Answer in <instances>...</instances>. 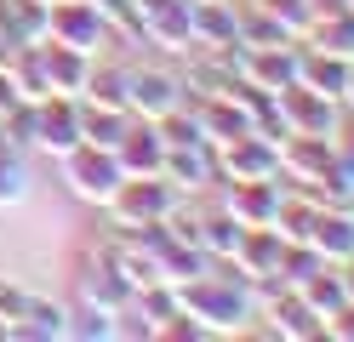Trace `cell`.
Listing matches in <instances>:
<instances>
[{"instance_id":"6da1fadb","label":"cell","mask_w":354,"mask_h":342,"mask_svg":"<svg viewBox=\"0 0 354 342\" xmlns=\"http://www.w3.org/2000/svg\"><path fill=\"white\" fill-rule=\"evenodd\" d=\"M177 296H183V314L201 325V336H240V331H252V319H257L252 280L234 274L229 263H212L201 280L177 285Z\"/></svg>"},{"instance_id":"7a4b0ae2","label":"cell","mask_w":354,"mask_h":342,"mask_svg":"<svg viewBox=\"0 0 354 342\" xmlns=\"http://www.w3.org/2000/svg\"><path fill=\"white\" fill-rule=\"evenodd\" d=\"M57 171H63V189H69L80 205H103L115 200V189L126 182V171H120V160H115V149H92V143H80V149H69L57 160Z\"/></svg>"},{"instance_id":"3957f363","label":"cell","mask_w":354,"mask_h":342,"mask_svg":"<svg viewBox=\"0 0 354 342\" xmlns=\"http://www.w3.org/2000/svg\"><path fill=\"white\" fill-rule=\"evenodd\" d=\"M177 200H189V194H177L166 177H126L103 211L115 217L120 228H154V222H166V217H171V205H177Z\"/></svg>"},{"instance_id":"277c9868","label":"cell","mask_w":354,"mask_h":342,"mask_svg":"<svg viewBox=\"0 0 354 342\" xmlns=\"http://www.w3.org/2000/svg\"><path fill=\"white\" fill-rule=\"evenodd\" d=\"M263 177H280V143L274 137L240 131L229 143H217V189H229V182H263Z\"/></svg>"},{"instance_id":"5b68a950","label":"cell","mask_w":354,"mask_h":342,"mask_svg":"<svg viewBox=\"0 0 354 342\" xmlns=\"http://www.w3.org/2000/svg\"><path fill=\"white\" fill-rule=\"evenodd\" d=\"M189 103V91H183V75L177 68H166V63H131V120H154L160 126L171 108H183Z\"/></svg>"},{"instance_id":"8992f818","label":"cell","mask_w":354,"mask_h":342,"mask_svg":"<svg viewBox=\"0 0 354 342\" xmlns=\"http://www.w3.org/2000/svg\"><path fill=\"white\" fill-rule=\"evenodd\" d=\"M138 12V29H143V46L166 57H189L194 40H189V0H131Z\"/></svg>"},{"instance_id":"52a82bcc","label":"cell","mask_w":354,"mask_h":342,"mask_svg":"<svg viewBox=\"0 0 354 342\" xmlns=\"http://www.w3.org/2000/svg\"><path fill=\"white\" fill-rule=\"evenodd\" d=\"M57 46H69V52H86V57H97L103 46H115L109 40V23L97 17L92 0H52V35Z\"/></svg>"},{"instance_id":"ba28073f","label":"cell","mask_w":354,"mask_h":342,"mask_svg":"<svg viewBox=\"0 0 354 342\" xmlns=\"http://www.w3.org/2000/svg\"><path fill=\"white\" fill-rule=\"evenodd\" d=\"M280 120H286V137H337L343 126V103L337 97H320V91H308V86H292V91H280Z\"/></svg>"},{"instance_id":"9c48e42d","label":"cell","mask_w":354,"mask_h":342,"mask_svg":"<svg viewBox=\"0 0 354 342\" xmlns=\"http://www.w3.org/2000/svg\"><path fill=\"white\" fill-rule=\"evenodd\" d=\"M286 177H263V182H229L223 194V211L240 222V228H274L280 205H286Z\"/></svg>"},{"instance_id":"30bf717a","label":"cell","mask_w":354,"mask_h":342,"mask_svg":"<svg viewBox=\"0 0 354 342\" xmlns=\"http://www.w3.org/2000/svg\"><path fill=\"white\" fill-rule=\"evenodd\" d=\"M75 303H86V308H109V314H120L126 303H131V285L120 280L115 268H109V257L92 245L80 257V268H75Z\"/></svg>"},{"instance_id":"8fae6325","label":"cell","mask_w":354,"mask_h":342,"mask_svg":"<svg viewBox=\"0 0 354 342\" xmlns=\"http://www.w3.org/2000/svg\"><path fill=\"white\" fill-rule=\"evenodd\" d=\"M160 177L171 182L177 194H201V189H217V149L212 143H166V166Z\"/></svg>"},{"instance_id":"7c38bea8","label":"cell","mask_w":354,"mask_h":342,"mask_svg":"<svg viewBox=\"0 0 354 342\" xmlns=\"http://www.w3.org/2000/svg\"><path fill=\"white\" fill-rule=\"evenodd\" d=\"M86 137H80V103L75 97H40V131H35V149L52 160L69 154V149H80Z\"/></svg>"},{"instance_id":"4fadbf2b","label":"cell","mask_w":354,"mask_h":342,"mask_svg":"<svg viewBox=\"0 0 354 342\" xmlns=\"http://www.w3.org/2000/svg\"><path fill=\"white\" fill-rule=\"evenodd\" d=\"M257 319H269V325H263V336H280V342H320V336H326V319L308 308L297 291H286V296H274V303H263Z\"/></svg>"},{"instance_id":"5bb4252c","label":"cell","mask_w":354,"mask_h":342,"mask_svg":"<svg viewBox=\"0 0 354 342\" xmlns=\"http://www.w3.org/2000/svg\"><path fill=\"white\" fill-rule=\"evenodd\" d=\"M189 40L194 52H223L240 40V6L234 0H189Z\"/></svg>"},{"instance_id":"9a60e30c","label":"cell","mask_w":354,"mask_h":342,"mask_svg":"<svg viewBox=\"0 0 354 342\" xmlns=\"http://www.w3.org/2000/svg\"><path fill=\"white\" fill-rule=\"evenodd\" d=\"M92 63L97 57H86V52H69V46H57L46 40L40 46V75H46V97H86V80H92Z\"/></svg>"},{"instance_id":"2e32d148","label":"cell","mask_w":354,"mask_h":342,"mask_svg":"<svg viewBox=\"0 0 354 342\" xmlns=\"http://www.w3.org/2000/svg\"><path fill=\"white\" fill-rule=\"evenodd\" d=\"M331 171V137H286L280 143V177L297 182V189H320Z\"/></svg>"},{"instance_id":"e0dca14e","label":"cell","mask_w":354,"mask_h":342,"mask_svg":"<svg viewBox=\"0 0 354 342\" xmlns=\"http://www.w3.org/2000/svg\"><path fill=\"white\" fill-rule=\"evenodd\" d=\"M115 160H120L126 177H160V166H166V137H160V126H154V120H131L126 137L115 143Z\"/></svg>"},{"instance_id":"ac0fdd59","label":"cell","mask_w":354,"mask_h":342,"mask_svg":"<svg viewBox=\"0 0 354 342\" xmlns=\"http://www.w3.org/2000/svg\"><path fill=\"white\" fill-rule=\"evenodd\" d=\"M308 245H315L331 268H348L354 263V211H343V205H320L315 228H308Z\"/></svg>"},{"instance_id":"d6986e66","label":"cell","mask_w":354,"mask_h":342,"mask_svg":"<svg viewBox=\"0 0 354 342\" xmlns=\"http://www.w3.org/2000/svg\"><path fill=\"white\" fill-rule=\"evenodd\" d=\"M348 75H354L348 57H331V52H320V46H303V57H297V86H308V91H320V97H337V103H343Z\"/></svg>"},{"instance_id":"ffe728a7","label":"cell","mask_w":354,"mask_h":342,"mask_svg":"<svg viewBox=\"0 0 354 342\" xmlns=\"http://www.w3.org/2000/svg\"><path fill=\"white\" fill-rule=\"evenodd\" d=\"M80 103H92V108H120L131 114V63H92V80H86V97Z\"/></svg>"},{"instance_id":"44dd1931","label":"cell","mask_w":354,"mask_h":342,"mask_svg":"<svg viewBox=\"0 0 354 342\" xmlns=\"http://www.w3.org/2000/svg\"><path fill=\"white\" fill-rule=\"evenodd\" d=\"M12 342H69V303H52V296H35L29 319L12 331Z\"/></svg>"},{"instance_id":"7402d4cb","label":"cell","mask_w":354,"mask_h":342,"mask_svg":"<svg viewBox=\"0 0 354 342\" xmlns=\"http://www.w3.org/2000/svg\"><path fill=\"white\" fill-rule=\"evenodd\" d=\"M240 240H246V228H240L223 205H217V211H201V251H206L212 263H234Z\"/></svg>"},{"instance_id":"603a6c76","label":"cell","mask_w":354,"mask_h":342,"mask_svg":"<svg viewBox=\"0 0 354 342\" xmlns=\"http://www.w3.org/2000/svg\"><path fill=\"white\" fill-rule=\"evenodd\" d=\"M297 296L308 308H315L320 319H331L337 308H348V285H343V268H320V274H308V280L297 285Z\"/></svg>"},{"instance_id":"cb8c5ba5","label":"cell","mask_w":354,"mask_h":342,"mask_svg":"<svg viewBox=\"0 0 354 342\" xmlns=\"http://www.w3.org/2000/svg\"><path fill=\"white\" fill-rule=\"evenodd\" d=\"M303 46H320L331 57H348L354 63V12H331V17H315V29H308Z\"/></svg>"},{"instance_id":"d4e9b609","label":"cell","mask_w":354,"mask_h":342,"mask_svg":"<svg viewBox=\"0 0 354 342\" xmlns=\"http://www.w3.org/2000/svg\"><path fill=\"white\" fill-rule=\"evenodd\" d=\"M126 126H131V114H120V108H92V103H80V137L92 149H115L120 137H126Z\"/></svg>"},{"instance_id":"484cf974","label":"cell","mask_w":354,"mask_h":342,"mask_svg":"<svg viewBox=\"0 0 354 342\" xmlns=\"http://www.w3.org/2000/svg\"><path fill=\"white\" fill-rule=\"evenodd\" d=\"M286 40H292V35H286V29H280V23H274L269 12L257 6V0H252V6H240V46L263 52V46H286Z\"/></svg>"},{"instance_id":"4316f807","label":"cell","mask_w":354,"mask_h":342,"mask_svg":"<svg viewBox=\"0 0 354 342\" xmlns=\"http://www.w3.org/2000/svg\"><path fill=\"white\" fill-rule=\"evenodd\" d=\"M69 342H115V314L109 308H69Z\"/></svg>"},{"instance_id":"83f0119b","label":"cell","mask_w":354,"mask_h":342,"mask_svg":"<svg viewBox=\"0 0 354 342\" xmlns=\"http://www.w3.org/2000/svg\"><path fill=\"white\" fill-rule=\"evenodd\" d=\"M257 6L269 12L292 40H308V29H315V0H257Z\"/></svg>"},{"instance_id":"f1b7e54d","label":"cell","mask_w":354,"mask_h":342,"mask_svg":"<svg viewBox=\"0 0 354 342\" xmlns=\"http://www.w3.org/2000/svg\"><path fill=\"white\" fill-rule=\"evenodd\" d=\"M29 200V160L17 149H0V205H24Z\"/></svg>"},{"instance_id":"f546056e","label":"cell","mask_w":354,"mask_h":342,"mask_svg":"<svg viewBox=\"0 0 354 342\" xmlns=\"http://www.w3.org/2000/svg\"><path fill=\"white\" fill-rule=\"evenodd\" d=\"M29 308H35V291L0 274V331H6V342H12V331L29 319Z\"/></svg>"},{"instance_id":"4dcf8cb0","label":"cell","mask_w":354,"mask_h":342,"mask_svg":"<svg viewBox=\"0 0 354 342\" xmlns=\"http://www.w3.org/2000/svg\"><path fill=\"white\" fill-rule=\"evenodd\" d=\"M97 17L109 23V40H131L143 46V29H138V12H131V0H92Z\"/></svg>"},{"instance_id":"1f68e13d","label":"cell","mask_w":354,"mask_h":342,"mask_svg":"<svg viewBox=\"0 0 354 342\" xmlns=\"http://www.w3.org/2000/svg\"><path fill=\"white\" fill-rule=\"evenodd\" d=\"M131 303H138V308H143L160 331H166V319H177V314H183V296H177V285H166V280H160V285H149V291H138Z\"/></svg>"},{"instance_id":"d6a6232c","label":"cell","mask_w":354,"mask_h":342,"mask_svg":"<svg viewBox=\"0 0 354 342\" xmlns=\"http://www.w3.org/2000/svg\"><path fill=\"white\" fill-rule=\"evenodd\" d=\"M326 336H331V342H354V303L326 319Z\"/></svg>"},{"instance_id":"836d02e7","label":"cell","mask_w":354,"mask_h":342,"mask_svg":"<svg viewBox=\"0 0 354 342\" xmlns=\"http://www.w3.org/2000/svg\"><path fill=\"white\" fill-rule=\"evenodd\" d=\"M343 114L354 120V75H348V86H343Z\"/></svg>"},{"instance_id":"e575fe53","label":"cell","mask_w":354,"mask_h":342,"mask_svg":"<svg viewBox=\"0 0 354 342\" xmlns=\"http://www.w3.org/2000/svg\"><path fill=\"white\" fill-rule=\"evenodd\" d=\"M343 285H348V303H354V263L343 268Z\"/></svg>"},{"instance_id":"d590c367","label":"cell","mask_w":354,"mask_h":342,"mask_svg":"<svg viewBox=\"0 0 354 342\" xmlns=\"http://www.w3.org/2000/svg\"><path fill=\"white\" fill-rule=\"evenodd\" d=\"M348 12H354V0H348Z\"/></svg>"}]
</instances>
